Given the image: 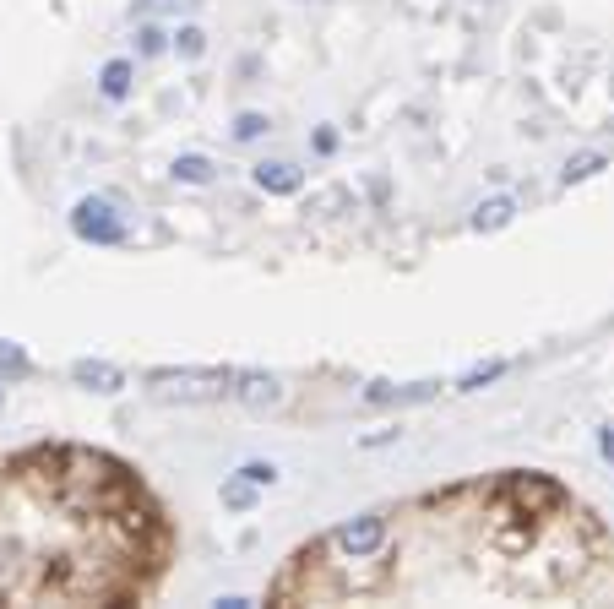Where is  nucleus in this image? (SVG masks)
Listing matches in <instances>:
<instances>
[{
	"label": "nucleus",
	"instance_id": "9",
	"mask_svg": "<svg viewBox=\"0 0 614 609\" xmlns=\"http://www.w3.org/2000/svg\"><path fill=\"white\" fill-rule=\"evenodd\" d=\"M131 77H136V66H131V60H109V66H104V77H98V93H104V98H115V104H120V98H131Z\"/></svg>",
	"mask_w": 614,
	"mask_h": 609
},
{
	"label": "nucleus",
	"instance_id": "14",
	"mask_svg": "<svg viewBox=\"0 0 614 609\" xmlns=\"http://www.w3.org/2000/svg\"><path fill=\"white\" fill-rule=\"evenodd\" d=\"M0 376H11V381H22V376H33V365H28V354H22L17 343H6L0 338Z\"/></svg>",
	"mask_w": 614,
	"mask_h": 609
},
{
	"label": "nucleus",
	"instance_id": "16",
	"mask_svg": "<svg viewBox=\"0 0 614 609\" xmlns=\"http://www.w3.org/2000/svg\"><path fill=\"white\" fill-rule=\"evenodd\" d=\"M261 131H267V115H256V109H245V115L234 120V136H240V142H256Z\"/></svg>",
	"mask_w": 614,
	"mask_h": 609
},
{
	"label": "nucleus",
	"instance_id": "5",
	"mask_svg": "<svg viewBox=\"0 0 614 609\" xmlns=\"http://www.w3.org/2000/svg\"><path fill=\"white\" fill-rule=\"evenodd\" d=\"M71 381H77V387H87V392H120L125 387V370L120 365H109V359H77V365H71Z\"/></svg>",
	"mask_w": 614,
	"mask_h": 609
},
{
	"label": "nucleus",
	"instance_id": "4",
	"mask_svg": "<svg viewBox=\"0 0 614 609\" xmlns=\"http://www.w3.org/2000/svg\"><path fill=\"white\" fill-rule=\"evenodd\" d=\"M234 397H240L245 408H256V414H267V408H278V403H283V387H278V376H261V370H240V376H234Z\"/></svg>",
	"mask_w": 614,
	"mask_h": 609
},
{
	"label": "nucleus",
	"instance_id": "10",
	"mask_svg": "<svg viewBox=\"0 0 614 609\" xmlns=\"http://www.w3.org/2000/svg\"><path fill=\"white\" fill-rule=\"evenodd\" d=\"M212 158L202 153H185V158H174V180H185V185H212Z\"/></svg>",
	"mask_w": 614,
	"mask_h": 609
},
{
	"label": "nucleus",
	"instance_id": "12",
	"mask_svg": "<svg viewBox=\"0 0 614 609\" xmlns=\"http://www.w3.org/2000/svg\"><path fill=\"white\" fill-rule=\"evenodd\" d=\"M506 370H511L506 359H490V365H473L468 376L457 381V392H479V387H490V381H500V376H506Z\"/></svg>",
	"mask_w": 614,
	"mask_h": 609
},
{
	"label": "nucleus",
	"instance_id": "8",
	"mask_svg": "<svg viewBox=\"0 0 614 609\" xmlns=\"http://www.w3.org/2000/svg\"><path fill=\"white\" fill-rule=\"evenodd\" d=\"M424 397H435V381H413V387H386V381H375L365 392V403H424Z\"/></svg>",
	"mask_w": 614,
	"mask_h": 609
},
{
	"label": "nucleus",
	"instance_id": "18",
	"mask_svg": "<svg viewBox=\"0 0 614 609\" xmlns=\"http://www.w3.org/2000/svg\"><path fill=\"white\" fill-rule=\"evenodd\" d=\"M240 479H250V484H272V479H278V468L261 463V457H250V463L240 468Z\"/></svg>",
	"mask_w": 614,
	"mask_h": 609
},
{
	"label": "nucleus",
	"instance_id": "19",
	"mask_svg": "<svg viewBox=\"0 0 614 609\" xmlns=\"http://www.w3.org/2000/svg\"><path fill=\"white\" fill-rule=\"evenodd\" d=\"M180 6H196V0H142V17L147 11H180Z\"/></svg>",
	"mask_w": 614,
	"mask_h": 609
},
{
	"label": "nucleus",
	"instance_id": "13",
	"mask_svg": "<svg viewBox=\"0 0 614 609\" xmlns=\"http://www.w3.org/2000/svg\"><path fill=\"white\" fill-rule=\"evenodd\" d=\"M174 55H180V60H202V55H207V33L185 22V28L174 33Z\"/></svg>",
	"mask_w": 614,
	"mask_h": 609
},
{
	"label": "nucleus",
	"instance_id": "1",
	"mask_svg": "<svg viewBox=\"0 0 614 609\" xmlns=\"http://www.w3.org/2000/svg\"><path fill=\"white\" fill-rule=\"evenodd\" d=\"M272 604L528 599L614 604V533L549 474H500L365 512L299 550Z\"/></svg>",
	"mask_w": 614,
	"mask_h": 609
},
{
	"label": "nucleus",
	"instance_id": "3",
	"mask_svg": "<svg viewBox=\"0 0 614 609\" xmlns=\"http://www.w3.org/2000/svg\"><path fill=\"white\" fill-rule=\"evenodd\" d=\"M71 229H77V240H87V245H120L125 240V223L104 196H82V202L71 207Z\"/></svg>",
	"mask_w": 614,
	"mask_h": 609
},
{
	"label": "nucleus",
	"instance_id": "6",
	"mask_svg": "<svg viewBox=\"0 0 614 609\" xmlns=\"http://www.w3.org/2000/svg\"><path fill=\"white\" fill-rule=\"evenodd\" d=\"M250 180H256L261 191H272V196H294L299 185H305V174H299L294 164H256V169H250Z\"/></svg>",
	"mask_w": 614,
	"mask_h": 609
},
{
	"label": "nucleus",
	"instance_id": "7",
	"mask_svg": "<svg viewBox=\"0 0 614 609\" xmlns=\"http://www.w3.org/2000/svg\"><path fill=\"white\" fill-rule=\"evenodd\" d=\"M511 218H517V202H511V196H490V202L473 207V234H495V229H506Z\"/></svg>",
	"mask_w": 614,
	"mask_h": 609
},
{
	"label": "nucleus",
	"instance_id": "11",
	"mask_svg": "<svg viewBox=\"0 0 614 609\" xmlns=\"http://www.w3.org/2000/svg\"><path fill=\"white\" fill-rule=\"evenodd\" d=\"M174 39H169V33L164 28H158V22H142V28H136V55H142V60H153V55H164V49H169Z\"/></svg>",
	"mask_w": 614,
	"mask_h": 609
},
{
	"label": "nucleus",
	"instance_id": "2",
	"mask_svg": "<svg viewBox=\"0 0 614 609\" xmlns=\"http://www.w3.org/2000/svg\"><path fill=\"white\" fill-rule=\"evenodd\" d=\"M240 370H147V387L158 397H180V403H212V397L234 392Z\"/></svg>",
	"mask_w": 614,
	"mask_h": 609
},
{
	"label": "nucleus",
	"instance_id": "17",
	"mask_svg": "<svg viewBox=\"0 0 614 609\" xmlns=\"http://www.w3.org/2000/svg\"><path fill=\"white\" fill-rule=\"evenodd\" d=\"M598 169H604V158H598V153H587V158H571V164H566V185L587 180V174H598Z\"/></svg>",
	"mask_w": 614,
	"mask_h": 609
},
{
	"label": "nucleus",
	"instance_id": "15",
	"mask_svg": "<svg viewBox=\"0 0 614 609\" xmlns=\"http://www.w3.org/2000/svg\"><path fill=\"white\" fill-rule=\"evenodd\" d=\"M256 490H261V484H250V479H229V484H223V506L250 512V506H256Z\"/></svg>",
	"mask_w": 614,
	"mask_h": 609
}]
</instances>
